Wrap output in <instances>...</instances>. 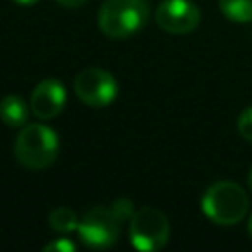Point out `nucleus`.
I'll return each mask as SVG.
<instances>
[{"label":"nucleus","instance_id":"nucleus-17","mask_svg":"<svg viewBox=\"0 0 252 252\" xmlns=\"http://www.w3.org/2000/svg\"><path fill=\"white\" fill-rule=\"evenodd\" d=\"M248 189H250V193H252V169H250V173H248Z\"/></svg>","mask_w":252,"mask_h":252},{"label":"nucleus","instance_id":"nucleus-8","mask_svg":"<svg viewBox=\"0 0 252 252\" xmlns=\"http://www.w3.org/2000/svg\"><path fill=\"white\" fill-rule=\"evenodd\" d=\"M65 100H67V93L63 83L59 79L49 77L33 87L30 108H32V114L37 116L39 120H51L63 110Z\"/></svg>","mask_w":252,"mask_h":252},{"label":"nucleus","instance_id":"nucleus-2","mask_svg":"<svg viewBox=\"0 0 252 252\" xmlns=\"http://www.w3.org/2000/svg\"><path fill=\"white\" fill-rule=\"evenodd\" d=\"M59 152L57 134L45 124H26L14 142V156L26 169L49 167Z\"/></svg>","mask_w":252,"mask_h":252},{"label":"nucleus","instance_id":"nucleus-7","mask_svg":"<svg viewBox=\"0 0 252 252\" xmlns=\"http://www.w3.org/2000/svg\"><path fill=\"white\" fill-rule=\"evenodd\" d=\"M156 24L167 33H191L201 22V10L191 0H163L156 8Z\"/></svg>","mask_w":252,"mask_h":252},{"label":"nucleus","instance_id":"nucleus-18","mask_svg":"<svg viewBox=\"0 0 252 252\" xmlns=\"http://www.w3.org/2000/svg\"><path fill=\"white\" fill-rule=\"evenodd\" d=\"M248 234L252 236V215H250V219H248Z\"/></svg>","mask_w":252,"mask_h":252},{"label":"nucleus","instance_id":"nucleus-16","mask_svg":"<svg viewBox=\"0 0 252 252\" xmlns=\"http://www.w3.org/2000/svg\"><path fill=\"white\" fill-rule=\"evenodd\" d=\"M16 4H22V6H32V4H35L37 0H14Z\"/></svg>","mask_w":252,"mask_h":252},{"label":"nucleus","instance_id":"nucleus-13","mask_svg":"<svg viewBox=\"0 0 252 252\" xmlns=\"http://www.w3.org/2000/svg\"><path fill=\"white\" fill-rule=\"evenodd\" d=\"M236 128H238V134L244 140L252 142V106H248V108H244L240 112L238 122H236Z\"/></svg>","mask_w":252,"mask_h":252},{"label":"nucleus","instance_id":"nucleus-12","mask_svg":"<svg viewBox=\"0 0 252 252\" xmlns=\"http://www.w3.org/2000/svg\"><path fill=\"white\" fill-rule=\"evenodd\" d=\"M110 209L114 211V215L118 217V220H120V222H124V220H130V219H132V215L136 213V209H134V203H132L130 199H126V197H120V199H116V201L110 205Z\"/></svg>","mask_w":252,"mask_h":252},{"label":"nucleus","instance_id":"nucleus-4","mask_svg":"<svg viewBox=\"0 0 252 252\" xmlns=\"http://www.w3.org/2000/svg\"><path fill=\"white\" fill-rule=\"evenodd\" d=\"M128 236L130 244L140 252L161 250L169 240V220L159 209L142 207L130 219Z\"/></svg>","mask_w":252,"mask_h":252},{"label":"nucleus","instance_id":"nucleus-3","mask_svg":"<svg viewBox=\"0 0 252 252\" xmlns=\"http://www.w3.org/2000/svg\"><path fill=\"white\" fill-rule=\"evenodd\" d=\"M150 10L144 0H104L98 8V30L110 39L138 33L148 22Z\"/></svg>","mask_w":252,"mask_h":252},{"label":"nucleus","instance_id":"nucleus-11","mask_svg":"<svg viewBox=\"0 0 252 252\" xmlns=\"http://www.w3.org/2000/svg\"><path fill=\"white\" fill-rule=\"evenodd\" d=\"M49 226L59 234H67L71 230H77V226H79L77 213L71 211L69 207H57L49 213Z\"/></svg>","mask_w":252,"mask_h":252},{"label":"nucleus","instance_id":"nucleus-14","mask_svg":"<svg viewBox=\"0 0 252 252\" xmlns=\"http://www.w3.org/2000/svg\"><path fill=\"white\" fill-rule=\"evenodd\" d=\"M75 242L69 238H57L43 246V252H75Z\"/></svg>","mask_w":252,"mask_h":252},{"label":"nucleus","instance_id":"nucleus-15","mask_svg":"<svg viewBox=\"0 0 252 252\" xmlns=\"http://www.w3.org/2000/svg\"><path fill=\"white\" fill-rule=\"evenodd\" d=\"M61 6H65V8H77V6H81V4H85V0H57Z\"/></svg>","mask_w":252,"mask_h":252},{"label":"nucleus","instance_id":"nucleus-5","mask_svg":"<svg viewBox=\"0 0 252 252\" xmlns=\"http://www.w3.org/2000/svg\"><path fill=\"white\" fill-rule=\"evenodd\" d=\"M77 232L85 246L93 250H104L118 240L120 220L110 207L96 205L79 219Z\"/></svg>","mask_w":252,"mask_h":252},{"label":"nucleus","instance_id":"nucleus-10","mask_svg":"<svg viewBox=\"0 0 252 252\" xmlns=\"http://www.w3.org/2000/svg\"><path fill=\"white\" fill-rule=\"evenodd\" d=\"M219 8L230 22H252V0H219Z\"/></svg>","mask_w":252,"mask_h":252},{"label":"nucleus","instance_id":"nucleus-9","mask_svg":"<svg viewBox=\"0 0 252 252\" xmlns=\"http://www.w3.org/2000/svg\"><path fill=\"white\" fill-rule=\"evenodd\" d=\"M28 102L18 94H6L0 100V120L10 128H22L28 122L30 116Z\"/></svg>","mask_w":252,"mask_h":252},{"label":"nucleus","instance_id":"nucleus-1","mask_svg":"<svg viewBox=\"0 0 252 252\" xmlns=\"http://www.w3.org/2000/svg\"><path fill=\"white\" fill-rule=\"evenodd\" d=\"M201 209L209 220L220 226L238 224L248 213V197L234 181H215L201 197Z\"/></svg>","mask_w":252,"mask_h":252},{"label":"nucleus","instance_id":"nucleus-6","mask_svg":"<svg viewBox=\"0 0 252 252\" xmlns=\"http://www.w3.org/2000/svg\"><path fill=\"white\" fill-rule=\"evenodd\" d=\"M73 91L83 104L100 108V106L110 104L116 98L118 85H116V79L108 71L100 67H89L75 77Z\"/></svg>","mask_w":252,"mask_h":252}]
</instances>
